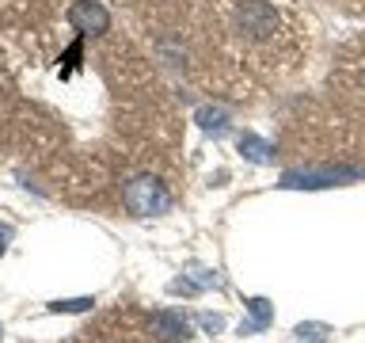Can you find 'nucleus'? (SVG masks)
I'll list each match as a JSON object with an SVG mask.
<instances>
[{
  "instance_id": "f257e3e1",
  "label": "nucleus",
  "mask_w": 365,
  "mask_h": 343,
  "mask_svg": "<svg viewBox=\"0 0 365 343\" xmlns=\"http://www.w3.org/2000/svg\"><path fill=\"white\" fill-rule=\"evenodd\" d=\"M122 206L133 217H160L171 210V194L156 176H133L122 187Z\"/></svg>"
},
{
  "instance_id": "f03ea898",
  "label": "nucleus",
  "mask_w": 365,
  "mask_h": 343,
  "mask_svg": "<svg viewBox=\"0 0 365 343\" xmlns=\"http://www.w3.org/2000/svg\"><path fill=\"white\" fill-rule=\"evenodd\" d=\"M361 168H293L285 172L278 187L282 191H324V187H342V183L361 179Z\"/></svg>"
},
{
  "instance_id": "7ed1b4c3",
  "label": "nucleus",
  "mask_w": 365,
  "mask_h": 343,
  "mask_svg": "<svg viewBox=\"0 0 365 343\" xmlns=\"http://www.w3.org/2000/svg\"><path fill=\"white\" fill-rule=\"evenodd\" d=\"M236 27L244 39L262 42L278 31V11H274V4H267V0H244V4L236 8Z\"/></svg>"
},
{
  "instance_id": "20e7f679",
  "label": "nucleus",
  "mask_w": 365,
  "mask_h": 343,
  "mask_svg": "<svg viewBox=\"0 0 365 343\" xmlns=\"http://www.w3.org/2000/svg\"><path fill=\"white\" fill-rule=\"evenodd\" d=\"M68 27L80 31V34H103L110 31V11L99 4V0H73V8H68Z\"/></svg>"
},
{
  "instance_id": "39448f33",
  "label": "nucleus",
  "mask_w": 365,
  "mask_h": 343,
  "mask_svg": "<svg viewBox=\"0 0 365 343\" xmlns=\"http://www.w3.org/2000/svg\"><path fill=\"white\" fill-rule=\"evenodd\" d=\"M148 328H153V336H160L164 343H182V339H190V324H187V320H182L179 313H171V309H160V313H153Z\"/></svg>"
},
{
  "instance_id": "423d86ee",
  "label": "nucleus",
  "mask_w": 365,
  "mask_h": 343,
  "mask_svg": "<svg viewBox=\"0 0 365 343\" xmlns=\"http://www.w3.org/2000/svg\"><path fill=\"white\" fill-rule=\"evenodd\" d=\"M244 305H247L251 320H244V324H240V336H255V332H267L270 320H274V305L267 302V297H247Z\"/></svg>"
},
{
  "instance_id": "0eeeda50",
  "label": "nucleus",
  "mask_w": 365,
  "mask_h": 343,
  "mask_svg": "<svg viewBox=\"0 0 365 343\" xmlns=\"http://www.w3.org/2000/svg\"><path fill=\"white\" fill-rule=\"evenodd\" d=\"M240 153H244L251 164H270L274 160V149L262 141V137H255V134H240Z\"/></svg>"
},
{
  "instance_id": "6e6552de",
  "label": "nucleus",
  "mask_w": 365,
  "mask_h": 343,
  "mask_svg": "<svg viewBox=\"0 0 365 343\" xmlns=\"http://www.w3.org/2000/svg\"><path fill=\"white\" fill-rule=\"evenodd\" d=\"M194 122H198L205 134H217V137H221V134L228 130V111H225V107H198Z\"/></svg>"
},
{
  "instance_id": "1a4fd4ad",
  "label": "nucleus",
  "mask_w": 365,
  "mask_h": 343,
  "mask_svg": "<svg viewBox=\"0 0 365 343\" xmlns=\"http://www.w3.org/2000/svg\"><path fill=\"white\" fill-rule=\"evenodd\" d=\"M96 305V297H57L50 302V313H88Z\"/></svg>"
},
{
  "instance_id": "9d476101",
  "label": "nucleus",
  "mask_w": 365,
  "mask_h": 343,
  "mask_svg": "<svg viewBox=\"0 0 365 343\" xmlns=\"http://www.w3.org/2000/svg\"><path fill=\"white\" fill-rule=\"evenodd\" d=\"M293 336H301V339H324V336H331V328L327 324H316V320H308V324H297V332Z\"/></svg>"
},
{
  "instance_id": "9b49d317",
  "label": "nucleus",
  "mask_w": 365,
  "mask_h": 343,
  "mask_svg": "<svg viewBox=\"0 0 365 343\" xmlns=\"http://www.w3.org/2000/svg\"><path fill=\"white\" fill-rule=\"evenodd\" d=\"M202 328H205V332H221V328H225V317H217V313H202Z\"/></svg>"
},
{
  "instance_id": "f8f14e48",
  "label": "nucleus",
  "mask_w": 365,
  "mask_h": 343,
  "mask_svg": "<svg viewBox=\"0 0 365 343\" xmlns=\"http://www.w3.org/2000/svg\"><path fill=\"white\" fill-rule=\"evenodd\" d=\"M8 244H11V229H8V225H0V256L8 252Z\"/></svg>"
},
{
  "instance_id": "ddd939ff",
  "label": "nucleus",
  "mask_w": 365,
  "mask_h": 343,
  "mask_svg": "<svg viewBox=\"0 0 365 343\" xmlns=\"http://www.w3.org/2000/svg\"><path fill=\"white\" fill-rule=\"evenodd\" d=\"M0 336H4V324H0Z\"/></svg>"
},
{
  "instance_id": "4468645a",
  "label": "nucleus",
  "mask_w": 365,
  "mask_h": 343,
  "mask_svg": "<svg viewBox=\"0 0 365 343\" xmlns=\"http://www.w3.org/2000/svg\"><path fill=\"white\" fill-rule=\"evenodd\" d=\"M312 343H316V339H312Z\"/></svg>"
}]
</instances>
